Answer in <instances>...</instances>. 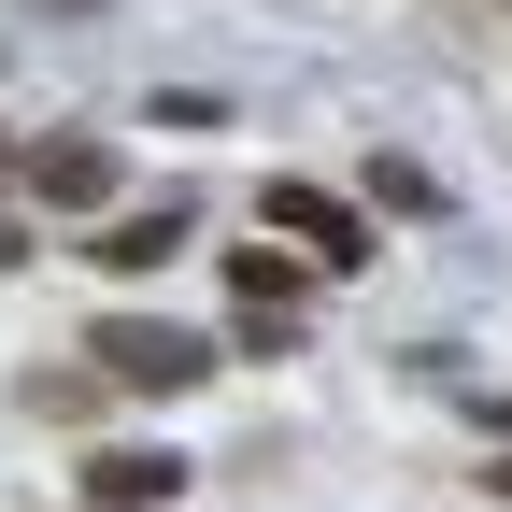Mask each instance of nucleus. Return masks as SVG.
I'll return each instance as SVG.
<instances>
[{
  "instance_id": "nucleus-1",
  "label": "nucleus",
  "mask_w": 512,
  "mask_h": 512,
  "mask_svg": "<svg viewBox=\"0 0 512 512\" xmlns=\"http://www.w3.org/2000/svg\"><path fill=\"white\" fill-rule=\"evenodd\" d=\"M100 384H143V399H171V384H214V328H171V313H100Z\"/></svg>"
},
{
  "instance_id": "nucleus-2",
  "label": "nucleus",
  "mask_w": 512,
  "mask_h": 512,
  "mask_svg": "<svg viewBox=\"0 0 512 512\" xmlns=\"http://www.w3.org/2000/svg\"><path fill=\"white\" fill-rule=\"evenodd\" d=\"M256 214H271L285 242H313L328 271H370V214H356V200H328V185H299V171H285V185H271Z\"/></svg>"
},
{
  "instance_id": "nucleus-3",
  "label": "nucleus",
  "mask_w": 512,
  "mask_h": 512,
  "mask_svg": "<svg viewBox=\"0 0 512 512\" xmlns=\"http://www.w3.org/2000/svg\"><path fill=\"white\" fill-rule=\"evenodd\" d=\"M86 498L100 512H157V498H185V456L171 441H114V456H86Z\"/></svg>"
},
{
  "instance_id": "nucleus-4",
  "label": "nucleus",
  "mask_w": 512,
  "mask_h": 512,
  "mask_svg": "<svg viewBox=\"0 0 512 512\" xmlns=\"http://www.w3.org/2000/svg\"><path fill=\"white\" fill-rule=\"evenodd\" d=\"M228 285H242L256 313H285V299H313V285H342V271H328V256H313V242H285V228H271V242H242V256H228Z\"/></svg>"
},
{
  "instance_id": "nucleus-5",
  "label": "nucleus",
  "mask_w": 512,
  "mask_h": 512,
  "mask_svg": "<svg viewBox=\"0 0 512 512\" xmlns=\"http://www.w3.org/2000/svg\"><path fill=\"white\" fill-rule=\"evenodd\" d=\"M29 200L100 214V200H114V143H86V128H72V143H29Z\"/></svg>"
},
{
  "instance_id": "nucleus-6",
  "label": "nucleus",
  "mask_w": 512,
  "mask_h": 512,
  "mask_svg": "<svg viewBox=\"0 0 512 512\" xmlns=\"http://www.w3.org/2000/svg\"><path fill=\"white\" fill-rule=\"evenodd\" d=\"M171 242H185V214H114V228H100V271H157Z\"/></svg>"
},
{
  "instance_id": "nucleus-7",
  "label": "nucleus",
  "mask_w": 512,
  "mask_h": 512,
  "mask_svg": "<svg viewBox=\"0 0 512 512\" xmlns=\"http://www.w3.org/2000/svg\"><path fill=\"white\" fill-rule=\"evenodd\" d=\"M370 200H384V214H441V185H427L413 157H370Z\"/></svg>"
},
{
  "instance_id": "nucleus-8",
  "label": "nucleus",
  "mask_w": 512,
  "mask_h": 512,
  "mask_svg": "<svg viewBox=\"0 0 512 512\" xmlns=\"http://www.w3.org/2000/svg\"><path fill=\"white\" fill-rule=\"evenodd\" d=\"M484 498H512V456H498V470H484Z\"/></svg>"
},
{
  "instance_id": "nucleus-9",
  "label": "nucleus",
  "mask_w": 512,
  "mask_h": 512,
  "mask_svg": "<svg viewBox=\"0 0 512 512\" xmlns=\"http://www.w3.org/2000/svg\"><path fill=\"white\" fill-rule=\"evenodd\" d=\"M0 271H15V214H0Z\"/></svg>"
},
{
  "instance_id": "nucleus-10",
  "label": "nucleus",
  "mask_w": 512,
  "mask_h": 512,
  "mask_svg": "<svg viewBox=\"0 0 512 512\" xmlns=\"http://www.w3.org/2000/svg\"><path fill=\"white\" fill-rule=\"evenodd\" d=\"M0 171H29V157H15V143H0Z\"/></svg>"
},
{
  "instance_id": "nucleus-11",
  "label": "nucleus",
  "mask_w": 512,
  "mask_h": 512,
  "mask_svg": "<svg viewBox=\"0 0 512 512\" xmlns=\"http://www.w3.org/2000/svg\"><path fill=\"white\" fill-rule=\"evenodd\" d=\"M86 512H100V498H86Z\"/></svg>"
}]
</instances>
